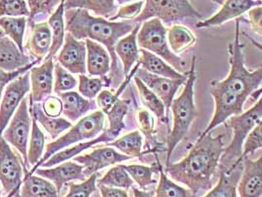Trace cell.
<instances>
[{"label":"cell","mask_w":262,"mask_h":197,"mask_svg":"<svg viewBox=\"0 0 262 197\" xmlns=\"http://www.w3.org/2000/svg\"><path fill=\"white\" fill-rule=\"evenodd\" d=\"M135 76L140 79L151 91H153L157 95L159 99L166 106L167 113L169 115L170 105L176 99V94L180 90V88L185 84L188 75L182 79L164 78L148 73L147 71L139 67Z\"/></svg>","instance_id":"12"},{"label":"cell","mask_w":262,"mask_h":197,"mask_svg":"<svg viewBox=\"0 0 262 197\" xmlns=\"http://www.w3.org/2000/svg\"><path fill=\"white\" fill-rule=\"evenodd\" d=\"M36 63L38 62H32L12 39L6 36L0 39V70L11 73Z\"/></svg>","instance_id":"20"},{"label":"cell","mask_w":262,"mask_h":197,"mask_svg":"<svg viewBox=\"0 0 262 197\" xmlns=\"http://www.w3.org/2000/svg\"><path fill=\"white\" fill-rule=\"evenodd\" d=\"M110 146L118 149L128 157H141L143 148V136L139 130L130 132L113 141Z\"/></svg>","instance_id":"33"},{"label":"cell","mask_w":262,"mask_h":197,"mask_svg":"<svg viewBox=\"0 0 262 197\" xmlns=\"http://www.w3.org/2000/svg\"><path fill=\"white\" fill-rule=\"evenodd\" d=\"M5 37V34H4V32L1 30V28H0V39H2V38H4Z\"/></svg>","instance_id":"54"},{"label":"cell","mask_w":262,"mask_h":197,"mask_svg":"<svg viewBox=\"0 0 262 197\" xmlns=\"http://www.w3.org/2000/svg\"><path fill=\"white\" fill-rule=\"evenodd\" d=\"M258 149H262V119L247 137L244 143L243 154L241 159L248 157L249 154L254 153Z\"/></svg>","instance_id":"44"},{"label":"cell","mask_w":262,"mask_h":197,"mask_svg":"<svg viewBox=\"0 0 262 197\" xmlns=\"http://www.w3.org/2000/svg\"><path fill=\"white\" fill-rule=\"evenodd\" d=\"M140 27L141 24H137L130 34L120 39L116 46V53L122 62L125 78L128 77L132 67L138 62L140 57V52L137 43V35Z\"/></svg>","instance_id":"23"},{"label":"cell","mask_w":262,"mask_h":197,"mask_svg":"<svg viewBox=\"0 0 262 197\" xmlns=\"http://www.w3.org/2000/svg\"><path fill=\"white\" fill-rule=\"evenodd\" d=\"M42 111L50 118H58L63 112L61 99L54 96L48 97L42 103Z\"/></svg>","instance_id":"48"},{"label":"cell","mask_w":262,"mask_h":197,"mask_svg":"<svg viewBox=\"0 0 262 197\" xmlns=\"http://www.w3.org/2000/svg\"><path fill=\"white\" fill-rule=\"evenodd\" d=\"M248 17L251 30L262 37V5L250 9L248 12Z\"/></svg>","instance_id":"49"},{"label":"cell","mask_w":262,"mask_h":197,"mask_svg":"<svg viewBox=\"0 0 262 197\" xmlns=\"http://www.w3.org/2000/svg\"><path fill=\"white\" fill-rule=\"evenodd\" d=\"M230 71L223 80L210 82V95L214 100L215 111L208 126L199 137L225 123L229 118L244 113V105L250 96L262 85V64L254 71L245 65L243 47L239 41V20H236L234 41L229 45Z\"/></svg>","instance_id":"1"},{"label":"cell","mask_w":262,"mask_h":197,"mask_svg":"<svg viewBox=\"0 0 262 197\" xmlns=\"http://www.w3.org/2000/svg\"><path fill=\"white\" fill-rule=\"evenodd\" d=\"M27 19L24 17H2L0 18V28L5 36L12 39L23 52V39L26 29Z\"/></svg>","instance_id":"34"},{"label":"cell","mask_w":262,"mask_h":197,"mask_svg":"<svg viewBox=\"0 0 262 197\" xmlns=\"http://www.w3.org/2000/svg\"><path fill=\"white\" fill-rule=\"evenodd\" d=\"M66 10L84 9L102 18H112L117 14L118 5L114 0H69L64 1Z\"/></svg>","instance_id":"27"},{"label":"cell","mask_w":262,"mask_h":197,"mask_svg":"<svg viewBox=\"0 0 262 197\" xmlns=\"http://www.w3.org/2000/svg\"><path fill=\"white\" fill-rule=\"evenodd\" d=\"M168 43L176 55L184 53L196 42L195 35L184 25L174 24L168 29Z\"/></svg>","instance_id":"29"},{"label":"cell","mask_w":262,"mask_h":197,"mask_svg":"<svg viewBox=\"0 0 262 197\" xmlns=\"http://www.w3.org/2000/svg\"><path fill=\"white\" fill-rule=\"evenodd\" d=\"M53 59L46 60L41 65L33 67L30 70L32 93L29 98L31 99V105L39 103L51 96L53 91Z\"/></svg>","instance_id":"17"},{"label":"cell","mask_w":262,"mask_h":197,"mask_svg":"<svg viewBox=\"0 0 262 197\" xmlns=\"http://www.w3.org/2000/svg\"><path fill=\"white\" fill-rule=\"evenodd\" d=\"M34 65H35V64L28 66V67L22 68V69H20V70H18V71L11 72V73H8V72H5V71H3V70H0V100H1L2 93L4 92L6 86H7L11 81H13L15 79L18 78L19 76H21V75H23L24 73L28 72V71L31 69V67H33Z\"/></svg>","instance_id":"50"},{"label":"cell","mask_w":262,"mask_h":197,"mask_svg":"<svg viewBox=\"0 0 262 197\" xmlns=\"http://www.w3.org/2000/svg\"><path fill=\"white\" fill-rule=\"evenodd\" d=\"M225 137V134L214 136L211 132L204 137H198L183 160L167 165L166 173L174 182L186 185L195 197L199 192L209 189L226 148Z\"/></svg>","instance_id":"2"},{"label":"cell","mask_w":262,"mask_h":197,"mask_svg":"<svg viewBox=\"0 0 262 197\" xmlns=\"http://www.w3.org/2000/svg\"><path fill=\"white\" fill-rule=\"evenodd\" d=\"M45 146H46L45 134L40 130L37 121L33 118L31 140L29 143V151H28V162L31 166L36 167L39 161L41 160V158L43 156Z\"/></svg>","instance_id":"38"},{"label":"cell","mask_w":262,"mask_h":197,"mask_svg":"<svg viewBox=\"0 0 262 197\" xmlns=\"http://www.w3.org/2000/svg\"><path fill=\"white\" fill-rule=\"evenodd\" d=\"M243 35H244V36H245L247 39H249V40L252 42V45H253L254 47H256L257 49H259V50H260V51L262 52V43L258 42L257 40H255L254 39H252V38H251L249 35H248L246 32H243Z\"/></svg>","instance_id":"53"},{"label":"cell","mask_w":262,"mask_h":197,"mask_svg":"<svg viewBox=\"0 0 262 197\" xmlns=\"http://www.w3.org/2000/svg\"><path fill=\"white\" fill-rule=\"evenodd\" d=\"M131 158L118 152L113 147H102L92 153L74 158V161L84 167V176L90 177L97 171L118 163L128 161Z\"/></svg>","instance_id":"14"},{"label":"cell","mask_w":262,"mask_h":197,"mask_svg":"<svg viewBox=\"0 0 262 197\" xmlns=\"http://www.w3.org/2000/svg\"><path fill=\"white\" fill-rule=\"evenodd\" d=\"M137 124L139 130L146 137L148 141H155V121L153 115L147 110H139L137 113Z\"/></svg>","instance_id":"45"},{"label":"cell","mask_w":262,"mask_h":197,"mask_svg":"<svg viewBox=\"0 0 262 197\" xmlns=\"http://www.w3.org/2000/svg\"><path fill=\"white\" fill-rule=\"evenodd\" d=\"M134 81L140 96V100L147 111L155 115L160 120L164 122H166L167 119L169 120V115L167 113L166 106L159 99L157 95L151 91L138 77L134 76Z\"/></svg>","instance_id":"32"},{"label":"cell","mask_w":262,"mask_h":197,"mask_svg":"<svg viewBox=\"0 0 262 197\" xmlns=\"http://www.w3.org/2000/svg\"><path fill=\"white\" fill-rule=\"evenodd\" d=\"M63 105V115L70 122L77 121L90 111L97 108L94 100H87L74 91L62 93L59 95Z\"/></svg>","instance_id":"25"},{"label":"cell","mask_w":262,"mask_h":197,"mask_svg":"<svg viewBox=\"0 0 262 197\" xmlns=\"http://www.w3.org/2000/svg\"><path fill=\"white\" fill-rule=\"evenodd\" d=\"M161 166L157 168L148 167L144 165H123L124 170L128 172L134 183L139 185L141 189L145 190L147 187L156 184V180L154 179V172L160 170Z\"/></svg>","instance_id":"39"},{"label":"cell","mask_w":262,"mask_h":197,"mask_svg":"<svg viewBox=\"0 0 262 197\" xmlns=\"http://www.w3.org/2000/svg\"><path fill=\"white\" fill-rule=\"evenodd\" d=\"M160 181L155 197H195L192 192L182 185L176 184L160 167Z\"/></svg>","instance_id":"37"},{"label":"cell","mask_w":262,"mask_h":197,"mask_svg":"<svg viewBox=\"0 0 262 197\" xmlns=\"http://www.w3.org/2000/svg\"><path fill=\"white\" fill-rule=\"evenodd\" d=\"M87 48V71L90 76H99L105 78L112 69V59L105 48L87 39L85 40Z\"/></svg>","instance_id":"21"},{"label":"cell","mask_w":262,"mask_h":197,"mask_svg":"<svg viewBox=\"0 0 262 197\" xmlns=\"http://www.w3.org/2000/svg\"><path fill=\"white\" fill-rule=\"evenodd\" d=\"M222 3V7L218 12H216L208 19H202L201 21L197 22L195 25L196 28L205 29L221 26L230 20L237 19L243 14L249 12L253 7L262 5V1L253 0H226Z\"/></svg>","instance_id":"15"},{"label":"cell","mask_w":262,"mask_h":197,"mask_svg":"<svg viewBox=\"0 0 262 197\" xmlns=\"http://www.w3.org/2000/svg\"><path fill=\"white\" fill-rule=\"evenodd\" d=\"M243 173L237 185L239 197L262 196V154L256 160L243 159Z\"/></svg>","instance_id":"16"},{"label":"cell","mask_w":262,"mask_h":197,"mask_svg":"<svg viewBox=\"0 0 262 197\" xmlns=\"http://www.w3.org/2000/svg\"><path fill=\"white\" fill-rule=\"evenodd\" d=\"M0 197H1V190H0Z\"/></svg>","instance_id":"55"},{"label":"cell","mask_w":262,"mask_h":197,"mask_svg":"<svg viewBox=\"0 0 262 197\" xmlns=\"http://www.w3.org/2000/svg\"><path fill=\"white\" fill-rule=\"evenodd\" d=\"M114 141L110 135L106 133V132H103V134H101L100 136H98L97 138L90 140L88 142H84V143H80V144L75 145L71 148H66L64 150H61L59 152H57L56 154H54L53 157L49 159L46 163H43L40 167L41 168H52L55 165L61 164L69 161L72 158H75L78 154L82 153L84 150L91 148L92 146H95L98 143L101 142H112Z\"/></svg>","instance_id":"30"},{"label":"cell","mask_w":262,"mask_h":197,"mask_svg":"<svg viewBox=\"0 0 262 197\" xmlns=\"http://www.w3.org/2000/svg\"><path fill=\"white\" fill-rule=\"evenodd\" d=\"M262 119V95L259 100L247 112L229 118L226 122L233 132L230 144L226 146L221 158V170L230 168L242 158L244 143L249 133Z\"/></svg>","instance_id":"5"},{"label":"cell","mask_w":262,"mask_h":197,"mask_svg":"<svg viewBox=\"0 0 262 197\" xmlns=\"http://www.w3.org/2000/svg\"><path fill=\"white\" fill-rule=\"evenodd\" d=\"M64 1H61L60 4L57 6L56 10L52 14L49 19V26L52 31L53 37V43L50 53L46 57V60L53 59V56L61 49L62 45H64L66 39V24H64Z\"/></svg>","instance_id":"26"},{"label":"cell","mask_w":262,"mask_h":197,"mask_svg":"<svg viewBox=\"0 0 262 197\" xmlns=\"http://www.w3.org/2000/svg\"><path fill=\"white\" fill-rule=\"evenodd\" d=\"M132 192L134 197H154V193L151 191L141 190L136 187H132Z\"/></svg>","instance_id":"52"},{"label":"cell","mask_w":262,"mask_h":197,"mask_svg":"<svg viewBox=\"0 0 262 197\" xmlns=\"http://www.w3.org/2000/svg\"><path fill=\"white\" fill-rule=\"evenodd\" d=\"M105 126V114L102 111L94 112L91 115H88L81 118L78 122L70 128V130L57 138L52 143L47 145L46 152L41 160L37 164L36 167L30 171L27 176H32L33 172L39 169L43 163L53 157L57 152L64 150L68 146L77 143L83 140H93L98 134L103 132Z\"/></svg>","instance_id":"6"},{"label":"cell","mask_w":262,"mask_h":197,"mask_svg":"<svg viewBox=\"0 0 262 197\" xmlns=\"http://www.w3.org/2000/svg\"><path fill=\"white\" fill-rule=\"evenodd\" d=\"M57 61L71 74L85 75L87 67V48L85 40H78L67 33Z\"/></svg>","instance_id":"13"},{"label":"cell","mask_w":262,"mask_h":197,"mask_svg":"<svg viewBox=\"0 0 262 197\" xmlns=\"http://www.w3.org/2000/svg\"><path fill=\"white\" fill-rule=\"evenodd\" d=\"M31 115H32V118H34L36 121H39V123H40L42 127L49 132V134L53 139L57 138L59 134L66 132L68 128L72 127V122H70L66 118H53L48 117L43 113L42 106H40L39 103H36L32 105Z\"/></svg>","instance_id":"31"},{"label":"cell","mask_w":262,"mask_h":197,"mask_svg":"<svg viewBox=\"0 0 262 197\" xmlns=\"http://www.w3.org/2000/svg\"><path fill=\"white\" fill-rule=\"evenodd\" d=\"M54 77L53 91L58 95L70 92L77 86V80L58 62L54 64Z\"/></svg>","instance_id":"41"},{"label":"cell","mask_w":262,"mask_h":197,"mask_svg":"<svg viewBox=\"0 0 262 197\" xmlns=\"http://www.w3.org/2000/svg\"><path fill=\"white\" fill-rule=\"evenodd\" d=\"M139 52L140 57L138 63L141 66L140 68L147 71L148 73L169 79H182L188 75V71L184 74L180 73L174 68H172L168 62H166L164 59H162L154 53L142 49H140Z\"/></svg>","instance_id":"24"},{"label":"cell","mask_w":262,"mask_h":197,"mask_svg":"<svg viewBox=\"0 0 262 197\" xmlns=\"http://www.w3.org/2000/svg\"><path fill=\"white\" fill-rule=\"evenodd\" d=\"M196 56L191 59L187 80L181 95L173 100L170 105L172 113V127L167 138V165L170 164L172 152L176 150L189 132L190 126L197 117L196 106L194 104V85L196 82Z\"/></svg>","instance_id":"4"},{"label":"cell","mask_w":262,"mask_h":197,"mask_svg":"<svg viewBox=\"0 0 262 197\" xmlns=\"http://www.w3.org/2000/svg\"><path fill=\"white\" fill-rule=\"evenodd\" d=\"M97 173H94L81 184H69V192L64 197H90L96 190Z\"/></svg>","instance_id":"43"},{"label":"cell","mask_w":262,"mask_h":197,"mask_svg":"<svg viewBox=\"0 0 262 197\" xmlns=\"http://www.w3.org/2000/svg\"><path fill=\"white\" fill-rule=\"evenodd\" d=\"M243 169V159H238L230 168L221 170L218 183L203 197H238L237 185Z\"/></svg>","instance_id":"19"},{"label":"cell","mask_w":262,"mask_h":197,"mask_svg":"<svg viewBox=\"0 0 262 197\" xmlns=\"http://www.w3.org/2000/svg\"><path fill=\"white\" fill-rule=\"evenodd\" d=\"M101 191L102 197H129L126 190L115 188V187H108L105 185H98Z\"/></svg>","instance_id":"51"},{"label":"cell","mask_w":262,"mask_h":197,"mask_svg":"<svg viewBox=\"0 0 262 197\" xmlns=\"http://www.w3.org/2000/svg\"><path fill=\"white\" fill-rule=\"evenodd\" d=\"M52 43L53 37L49 23L41 22L32 26V34L27 43V49L38 63L48 56Z\"/></svg>","instance_id":"22"},{"label":"cell","mask_w":262,"mask_h":197,"mask_svg":"<svg viewBox=\"0 0 262 197\" xmlns=\"http://www.w3.org/2000/svg\"><path fill=\"white\" fill-rule=\"evenodd\" d=\"M30 89V71L6 86L0 104V138Z\"/></svg>","instance_id":"11"},{"label":"cell","mask_w":262,"mask_h":197,"mask_svg":"<svg viewBox=\"0 0 262 197\" xmlns=\"http://www.w3.org/2000/svg\"><path fill=\"white\" fill-rule=\"evenodd\" d=\"M128 105H129L128 100L119 99L116 103V105L113 106V108L106 114L110 121V126L105 132L113 140L118 138L120 132L125 128L124 118L128 112Z\"/></svg>","instance_id":"35"},{"label":"cell","mask_w":262,"mask_h":197,"mask_svg":"<svg viewBox=\"0 0 262 197\" xmlns=\"http://www.w3.org/2000/svg\"><path fill=\"white\" fill-rule=\"evenodd\" d=\"M33 122V118L29 114L28 110V99L24 98L19 107L17 108L12 119L9 122V125L3 132L2 137L9 144L12 145L14 148L21 154L24 162V169L26 176L29 173L27 170L28 162V141L31 133V125Z\"/></svg>","instance_id":"9"},{"label":"cell","mask_w":262,"mask_h":197,"mask_svg":"<svg viewBox=\"0 0 262 197\" xmlns=\"http://www.w3.org/2000/svg\"><path fill=\"white\" fill-rule=\"evenodd\" d=\"M144 5L145 1H136L124 5L118 9V12L114 15V17L110 18V21L115 22L118 19H123L124 21H133L141 14Z\"/></svg>","instance_id":"46"},{"label":"cell","mask_w":262,"mask_h":197,"mask_svg":"<svg viewBox=\"0 0 262 197\" xmlns=\"http://www.w3.org/2000/svg\"><path fill=\"white\" fill-rule=\"evenodd\" d=\"M35 173L40 178L50 180L56 187L58 193L66 183L72 181H84V167L80 164L67 161L54 168H39Z\"/></svg>","instance_id":"18"},{"label":"cell","mask_w":262,"mask_h":197,"mask_svg":"<svg viewBox=\"0 0 262 197\" xmlns=\"http://www.w3.org/2000/svg\"><path fill=\"white\" fill-rule=\"evenodd\" d=\"M28 3L24 0H0V18L29 16Z\"/></svg>","instance_id":"42"},{"label":"cell","mask_w":262,"mask_h":197,"mask_svg":"<svg viewBox=\"0 0 262 197\" xmlns=\"http://www.w3.org/2000/svg\"><path fill=\"white\" fill-rule=\"evenodd\" d=\"M66 30L75 39H89L106 48L112 59V70L114 76L118 72V62L116 46L122 38L126 37L137 24L132 21L113 22L102 17L91 16L84 9L66 10Z\"/></svg>","instance_id":"3"},{"label":"cell","mask_w":262,"mask_h":197,"mask_svg":"<svg viewBox=\"0 0 262 197\" xmlns=\"http://www.w3.org/2000/svg\"><path fill=\"white\" fill-rule=\"evenodd\" d=\"M24 166L3 137L0 138V183L7 197H21L18 192L23 181Z\"/></svg>","instance_id":"10"},{"label":"cell","mask_w":262,"mask_h":197,"mask_svg":"<svg viewBox=\"0 0 262 197\" xmlns=\"http://www.w3.org/2000/svg\"><path fill=\"white\" fill-rule=\"evenodd\" d=\"M97 184L127 190L133 187L134 182L128 172L124 170L123 165H118L106 171L101 180L97 181Z\"/></svg>","instance_id":"36"},{"label":"cell","mask_w":262,"mask_h":197,"mask_svg":"<svg viewBox=\"0 0 262 197\" xmlns=\"http://www.w3.org/2000/svg\"><path fill=\"white\" fill-rule=\"evenodd\" d=\"M61 1H57V0H52V1H41V0H30L28 1V7H29V21L30 24L33 21V19L39 15V14L52 13L53 14V8L58 6L60 4Z\"/></svg>","instance_id":"47"},{"label":"cell","mask_w":262,"mask_h":197,"mask_svg":"<svg viewBox=\"0 0 262 197\" xmlns=\"http://www.w3.org/2000/svg\"><path fill=\"white\" fill-rule=\"evenodd\" d=\"M111 85V79L90 78L86 75H79V93L82 97L94 100L102 90L103 87Z\"/></svg>","instance_id":"40"},{"label":"cell","mask_w":262,"mask_h":197,"mask_svg":"<svg viewBox=\"0 0 262 197\" xmlns=\"http://www.w3.org/2000/svg\"><path fill=\"white\" fill-rule=\"evenodd\" d=\"M21 197H58L54 184L39 176H26L21 187Z\"/></svg>","instance_id":"28"},{"label":"cell","mask_w":262,"mask_h":197,"mask_svg":"<svg viewBox=\"0 0 262 197\" xmlns=\"http://www.w3.org/2000/svg\"><path fill=\"white\" fill-rule=\"evenodd\" d=\"M186 18L202 20L201 14L187 0H147L141 14L132 22L141 24L151 19H158L163 24H170Z\"/></svg>","instance_id":"8"},{"label":"cell","mask_w":262,"mask_h":197,"mask_svg":"<svg viewBox=\"0 0 262 197\" xmlns=\"http://www.w3.org/2000/svg\"><path fill=\"white\" fill-rule=\"evenodd\" d=\"M168 28L158 19L148 20L140 27L137 35L138 47L154 53L180 73L184 72L185 61L170 51L168 43Z\"/></svg>","instance_id":"7"}]
</instances>
